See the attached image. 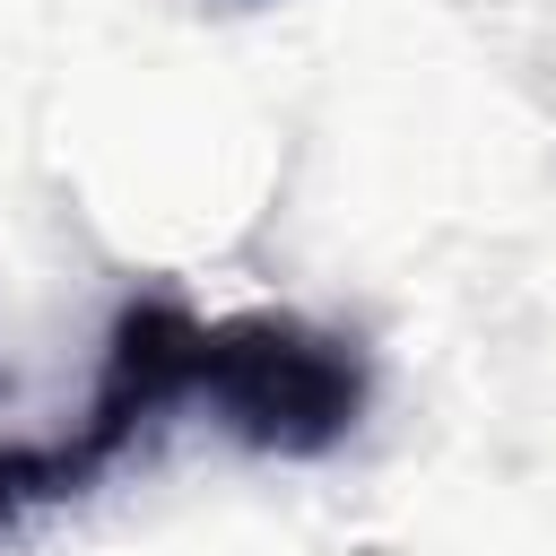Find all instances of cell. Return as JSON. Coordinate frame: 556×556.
<instances>
[{"label":"cell","mask_w":556,"mask_h":556,"mask_svg":"<svg viewBox=\"0 0 556 556\" xmlns=\"http://www.w3.org/2000/svg\"><path fill=\"white\" fill-rule=\"evenodd\" d=\"M365 400H374L365 348L304 321V313H217V321H200L191 408H208L243 452L321 460L356 434Z\"/></svg>","instance_id":"cell-1"}]
</instances>
